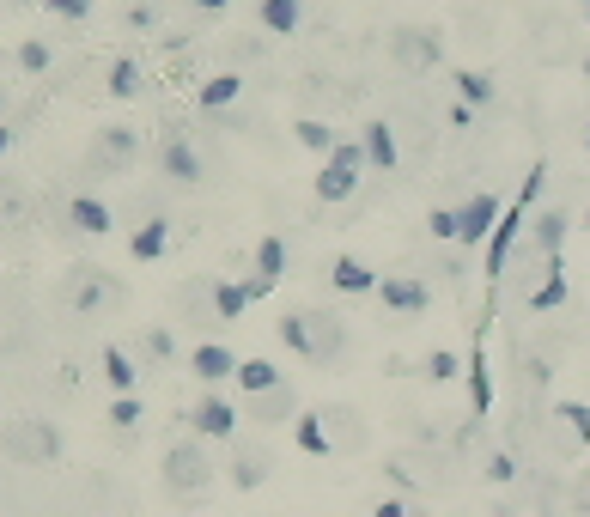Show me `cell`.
Returning a JSON list of instances; mask_svg holds the SVG:
<instances>
[{"label": "cell", "instance_id": "cell-1", "mask_svg": "<svg viewBox=\"0 0 590 517\" xmlns=\"http://www.w3.org/2000/svg\"><path fill=\"white\" fill-rule=\"evenodd\" d=\"M159 481H165V499L201 505L213 493V481H219L213 451L201 445V438H177V445H165V457H159Z\"/></svg>", "mask_w": 590, "mask_h": 517}, {"label": "cell", "instance_id": "cell-2", "mask_svg": "<svg viewBox=\"0 0 590 517\" xmlns=\"http://www.w3.org/2000/svg\"><path fill=\"white\" fill-rule=\"evenodd\" d=\"M280 341L299 353L305 365H335L347 353V329L329 311H286L280 317Z\"/></svg>", "mask_w": 590, "mask_h": 517}, {"label": "cell", "instance_id": "cell-3", "mask_svg": "<svg viewBox=\"0 0 590 517\" xmlns=\"http://www.w3.org/2000/svg\"><path fill=\"white\" fill-rule=\"evenodd\" d=\"M0 451H7L19 469H55L67 445H61L55 420H37V414H31V420H13L7 432H0Z\"/></svg>", "mask_w": 590, "mask_h": 517}, {"label": "cell", "instance_id": "cell-4", "mask_svg": "<svg viewBox=\"0 0 590 517\" xmlns=\"http://www.w3.org/2000/svg\"><path fill=\"white\" fill-rule=\"evenodd\" d=\"M238 420H244L238 402H226L219 390H207V396L189 408V438H201V445H232V438H238Z\"/></svg>", "mask_w": 590, "mask_h": 517}, {"label": "cell", "instance_id": "cell-5", "mask_svg": "<svg viewBox=\"0 0 590 517\" xmlns=\"http://www.w3.org/2000/svg\"><path fill=\"white\" fill-rule=\"evenodd\" d=\"M493 226H499V195H487V189H481V195H469V201L457 207V244H469V250L481 244V250H487Z\"/></svg>", "mask_w": 590, "mask_h": 517}, {"label": "cell", "instance_id": "cell-6", "mask_svg": "<svg viewBox=\"0 0 590 517\" xmlns=\"http://www.w3.org/2000/svg\"><path fill=\"white\" fill-rule=\"evenodd\" d=\"M378 299H384V311H396V317H420V311L432 305V286H426L420 274H384Z\"/></svg>", "mask_w": 590, "mask_h": 517}, {"label": "cell", "instance_id": "cell-7", "mask_svg": "<svg viewBox=\"0 0 590 517\" xmlns=\"http://www.w3.org/2000/svg\"><path fill=\"white\" fill-rule=\"evenodd\" d=\"M159 177H171V183H183V189L201 183V153H195L183 134H165V140H159Z\"/></svg>", "mask_w": 590, "mask_h": 517}, {"label": "cell", "instance_id": "cell-8", "mask_svg": "<svg viewBox=\"0 0 590 517\" xmlns=\"http://www.w3.org/2000/svg\"><path fill=\"white\" fill-rule=\"evenodd\" d=\"M238 365H244V359H238L226 341H201V347L189 353V372H195L207 390H213V384H226V378H238Z\"/></svg>", "mask_w": 590, "mask_h": 517}, {"label": "cell", "instance_id": "cell-9", "mask_svg": "<svg viewBox=\"0 0 590 517\" xmlns=\"http://www.w3.org/2000/svg\"><path fill=\"white\" fill-rule=\"evenodd\" d=\"M256 426H292L305 408H299V390L292 384H280V390H262V396H250V408H244Z\"/></svg>", "mask_w": 590, "mask_h": 517}, {"label": "cell", "instance_id": "cell-10", "mask_svg": "<svg viewBox=\"0 0 590 517\" xmlns=\"http://www.w3.org/2000/svg\"><path fill=\"white\" fill-rule=\"evenodd\" d=\"M280 274H286V238L268 232V238L256 244V274L244 280V286H250V299H268V292L280 286Z\"/></svg>", "mask_w": 590, "mask_h": 517}, {"label": "cell", "instance_id": "cell-11", "mask_svg": "<svg viewBox=\"0 0 590 517\" xmlns=\"http://www.w3.org/2000/svg\"><path fill=\"white\" fill-rule=\"evenodd\" d=\"M67 226L86 232V238H110V232H116V213H110V201H98V195H67Z\"/></svg>", "mask_w": 590, "mask_h": 517}, {"label": "cell", "instance_id": "cell-12", "mask_svg": "<svg viewBox=\"0 0 590 517\" xmlns=\"http://www.w3.org/2000/svg\"><path fill=\"white\" fill-rule=\"evenodd\" d=\"M61 299H67L73 311H98V305L110 299V274H104V268H73L67 286H61Z\"/></svg>", "mask_w": 590, "mask_h": 517}, {"label": "cell", "instance_id": "cell-13", "mask_svg": "<svg viewBox=\"0 0 590 517\" xmlns=\"http://www.w3.org/2000/svg\"><path fill=\"white\" fill-rule=\"evenodd\" d=\"M329 286H335V292H347V299H365V292H378L384 280H378V268H372V262H359V256H335Z\"/></svg>", "mask_w": 590, "mask_h": 517}, {"label": "cell", "instance_id": "cell-14", "mask_svg": "<svg viewBox=\"0 0 590 517\" xmlns=\"http://www.w3.org/2000/svg\"><path fill=\"white\" fill-rule=\"evenodd\" d=\"M292 438H299V451H305V457H317V463H329V457H335V438H329L323 408H305L299 420H292Z\"/></svg>", "mask_w": 590, "mask_h": 517}, {"label": "cell", "instance_id": "cell-15", "mask_svg": "<svg viewBox=\"0 0 590 517\" xmlns=\"http://www.w3.org/2000/svg\"><path fill=\"white\" fill-rule=\"evenodd\" d=\"M311 195H317L323 207H341V201H353V195H359V171H347V165H335V159H323V171H317V183H311Z\"/></svg>", "mask_w": 590, "mask_h": 517}, {"label": "cell", "instance_id": "cell-16", "mask_svg": "<svg viewBox=\"0 0 590 517\" xmlns=\"http://www.w3.org/2000/svg\"><path fill=\"white\" fill-rule=\"evenodd\" d=\"M256 25L268 37H292L305 25V0H256Z\"/></svg>", "mask_w": 590, "mask_h": 517}, {"label": "cell", "instance_id": "cell-17", "mask_svg": "<svg viewBox=\"0 0 590 517\" xmlns=\"http://www.w3.org/2000/svg\"><path fill=\"white\" fill-rule=\"evenodd\" d=\"M134 153H140L134 128H104V134H98V146H92V165H116V171H128V165H134Z\"/></svg>", "mask_w": 590, "mask_h": 517}, {"label": "cell", "instance_id": "cell-18", "mask_svg": "<svg viewBox=\"0 0 590 517\" xmlns=\"http://www.w3.org/2000/svg\"><path fill=\"white\" fill-rule=\"evenodd\" d=\"M365 159H372V171H396L402 165V153H396V128L390 122H365Z\"/></svg>", "mask_w": 590, "mask_h": 517}, {"label": "cell", "instance_id": "cell-19", "mask_svg": "<svg viewBox=\"0 0 590 517\" xmlns=\"http://www.w3.org/2000/svg\"><path fill=\"white\" fill-rule=\"evenodd\" d=\"M232 384H238L244 396H262V390H280V384H286V372H280L274 359H262V353H256V359H244V365H238V378H232Z\"/></svg>", "mask_w": 590, "mask_h": 517}, {"label": "cell", "instance_id": "cell-20", "mask_svg": "<svg viewBox=\"0 0 590 517\" xmlns=\"http://www.w3.org/2000/svg\"><path fill=\"white\" fill-rule=\"evenodd\" d=\"M104 384H110V396H134L140 365H134V353H128V347H104Z\"/></svg>", "mask_w": 590, "mask_h": 517}, {"label": "cell", "instance_id": "cell-21", "mask_svg": "<svg viewBox=\"0 0 590 517\" xmlns=\"http://www.w3.org/2000/svg\"><path fill=\"white\" fill-rule=\"evenodd\" d=\"M268 475H274V457H268V451H238V457H232V475H226V481H232L238 493H256V487H262Z\"/></svg>", "mask_w": 590, "mask_h": 517}, {"label": "cell", "instance_id": "cell-22", "mask_svg": "<svg viewBox=\"0 0 590 517\" xmlns=\"http://www.w3.org/2000/svg\"><path fill=\"white\" fill-rule=\"evenodd\" d=\"M171 250V226L165 219H146V226H134V238H128V256L134 262H159Z\"/></svg>", "mask_w": 590, "mask_h": 517}, {"label": "cell", "instance_id": "cell-23", "mask_svg": "<svg viewBox=\"0 0 590 517\" xmlns=\"http://www.w3.org/2000/svg\"><path fill=\"white\" fill-rule=\"evenodd\" d=\"M463 372H469V408H475V414H487V408H493V372H487V341H475V353H469V365H463Z\"/></svg>", "mask_w": 590, "mask_h": 517}, {"label": "cell", "instance_id": "cell-24", "mask_svg": "<svg viewBox=\"0 0 590 517\" xmlns=\"http://www.w3.org/2000/svg\"><path fill=\"white\" fill-rule=\"evenodd\" d=\"M238 98H244V73H213V80H201V92H195L201 110H226Z\"/></svg>", "mask_w": 590, "mask_h": 517}, {"label": "cell", "instance_id": "cell-25", "mask_svg": "<svg viewBox=\"0 0 590 517\" xmlns=\"http://www.w3.org/2000/svg\"><path fill=\"white\" fill-rule=\"evenodd\" d=\"M323 420H329V438H335V457H347V451L365 445V426H359L353 408H323Z\"/></svg>", "mask_w": 590, "mask_h": 517}, {"label": "cell", "instance_id": "cell-26", "mask_svg": "<svg viewBox=\"0 0 590 517\" xmlns=\"http://www.w3.org/2000/svg\"><path fill=\"white\" fill-rule=\"evenodd\" d=\"M250 305H256V299H250L244 280H213V311H219V323H238Z\"/></svg>", "mask_w": 590, "mask_h": 517}, {"label": "cell", "instance_id": "cell-27", "mask_svg": "<svg viewBox=\"0 0 590 517\" xmlns=\"http://www.w3.org/2000/svg\"><path fill=\"white\" fill-rule=\"evenodd\" d=\"M566 292H572V286H566V274H560V256H548V280L530 292V311H560Z\"/></svg>", "mask_w": 590, "mask_h": 517}, {"label": "cell", "instance_id": "cell-28", "mask_svg": "<svg viewBox=\"0 0 590 517\" xmlns=\"http://www.w3.org/2000/svg\"><path fill=\"white\" fill-rule=\"evenodd\" d=\"M292 140H299L305 153H323V159L335 153V128H329V122H317V116H305V122H292Z\"/></svg>", "mask_w": 590, "mask_h": 517}, {"label": "cell", "instance_id": "cell-29", "mask_svg": "<svg viewBox=\"0 0 590 517\" xmlns=\"http://www.w3.org/2000/svg\"><path fill=\"white\" fill-rule=\"evenodd\" d=\"M396 61L426 67V61H438V43H432V37H420V31H402V37H396Z\"/></svg>", "mask_w": 590, "mask_h": 517}, {"label": "cell", "instance_id": "cell-30", "mask_svg": "<svg viewBox=\"0 0 590 517\" xmlns=\"http://www.w3.org/2000/svg\"><path fill=\"white\" fill-rule=\"evenodd\" d=\"M457 98L463 104H493V80L481 67H457Z\"/></svg>", "mask_w": 590, "mask_h": 517}, {"label": "cell", "instance_id": "cell-31", "mask_svg": "<svg viewBox=\"0 0 590 517\" xmlns=\"http://www.w3.org/2000/svg\"><path fill=\"white\" fill-rule=\"evenodd\" d=\"M536 244H542L548 256H560V244H566V213H542V219H536Z\"/></svg>", "mask_w": 590, "mask_h": 517}, {"label": "cell", "instance_id": "cell-32", "mask_svg": "<svg viewBox=\"0 0 590 517\" xmlns=\"http://www.w3.org/2000/svg\"><path fill=\"white\" fill-rule=\"evenodd\" d=\"M140 353H146V359H159V365H165V359H177V335L153 323V329H146V335H140Z\"/></svg>", "mask_w": 590, "mask_h": 517}, {"label": "cell", "instance_id": "cell-33", "mask_svg": "<svg viewBox=\"0 0 590 517\" xmlns=\"http://www.w3.org/2000/svg\"><path fill=\"white\" fill-rule=\"evenodd\" d=\"M140 92V67L134 61H110V98H134Z\"/></svg>", "mask_w": 590, "mask_h": 517}, {"label": "cell", "instance_id": "cell-34", "mask_svg": "<svg viewBox=\"0 0 590 517\" xmlns=\"http://www.w3.org/2000/svg\"><path fill=\"white\" fill-rule=\"evenodd\" d=\"M457 372H463V365H457V353H451V347H438V353H426V378H432V384H451Z\"/></svg>", "mask_w": 590, "mask_h": 517}, {"label": "cell", "instance_id": "cell-35", "mask_svg": "<svg viewBox=\"0 0 590 517\" xmlns=\"http://www.w3.org/2000/svg\"><path fill=\"white\" fill-rule=\"evenodd\" d=\"M426 232H432L438 244H457V207H432V213H426Z\"/></svg>", "mask_w": 590, "mask_h": 517}, {"label": "cell", "instance_id": "cell-36", "mask_svg": "<svg viewBox=\"0 0 590 517\" xmlns=\"http://www.w3.org/2000/svg\"><path fill=\"white\" fill-rule=\"evenodd\" d=\"M554 414L572 426V438H578V445H590V408H584V402H560Z\"/></svg>", "mask_w": 590, "mask_h": 517}, {"label": "cell", "instance_id": "cell-37", "mask_svg": "<svg viewBox=\"0 0 590 517\" xmlns=\"http://www.w3.org/2000/svg\"><path fill=\"white\" fill-rule=\"evenodd\" d=\"M49 61H55V55H49V43H37V37H25V43H19V67H25V73H49Z\"/></svg>", "mask_w": 590, "mask_h": 517}, {"label": "cell", "instance_id": "cell-38", "mask_svg": "<svg viewBox=\"0 0 590 517\" xmlns=\"http://www.w3.org/2000/svg\"><path fill=\"white\" fill-rule=\"evenodd\" d=\"M140 420H146L140 396H110V426H140Z\"/></svg>", "mask_w": 590, "mask_h": 517}, {"label": "cell", "instance_id": "cell-39", "mask_svg": "<svg viewBox=\"0 0 590 517\" xmlns=\"http://www.w3.org/2000/svg\"><path fill=\"white\" fill-rule=\"evenodd\" d=\"M335 165H347V171H365L372 159H365V140H335V153H329Z\"/></svg>", "mask_w": 590, "mask_h": 517}, {"label": "cell", "instance_id": "cell-40", "mask_svg": "<svg viewBox=\"0 0 590 517\" xmlns=\"http://www.w3.org/2000/svg\"><path fill=\"white\" fill-rule=\"evenodd\" d=\"M372 517H432V511H426V505H414V499H384Z\"/></svg>", "mask_w": 590, "mask_h": 517}, {"label": "cell", "instance_id": "cell-41", "mask_svg": "<svg viewBox=\"0 0 590 517\" xmlns=\"http://www.w3.org/2000/svg\"><path fill=\"white\" fill-rule=\"evenodd\" d=\"M511 475H518V463H511V457H505V451H499V457H493V463H487V481H511Z\"/></svg>", "mask_w": 590, "mask_h": 517}, {"label": "cell", "instance_id": "cell-42", "mask_svg": "<svg viewBox=\"0 0 590 517\" xmlns=\"http://www.w3.org/2000/svg\"><path fill=\"white\" fill-rule=\"evenodd\" d=\"M469 122H475V104L457 98V104H451V128H469Z\"/></svg>", "mask_w": 590, "mask_h": 517}, {"label": "cell", "instance_id": "cell-43", "mask_svg": "<svg viewBox=\"0 0 590 517\" xmlns=\"http://www.w3.org/2000/svg\"><path fill=\"white\" fill-rule=\"evenodd\" d=\"M189 7H201V13H213V19H219V13L232 7V0H189Z\"/></svg>", "mask_w": 590, "mask_h": 517}, {"label": "cell", "instance_id": "cell-44", "mask_svg": "<svg viewBox=\"0 0 590 517\" xmlns=\"http://www.w3.org/2000/svg\"><path fill=\"white\" fill-rule=\"evenodd\" d=\"M13 134H19L13 122H0V159H7V153H13Z\"/></svg>", "mask_w": 590, "mask_h": 517}, {"label": "cell", "instance_id": "cell-45", "mask_svg": "<svg viewBox=\"0 0 590 517\" xmlns=\"http://www.w3.org/2000/svg\"><path fill=\"white\" fill-rule=\"evenodd\" d=\"M584 153H590V122H584Z\"/></svg>", "mask_w": 590, "mask_h": 517}, {"label": "cell", "instance_id": "cell-46", "mask_svg": "<svg viewBox=\"0 0 590 517\" xmlns=\"http://www.w3.org/2000/svg\"><path fill=\"white\" fill-rule=\"evenodd\" d=\"M73 7H86V13H92V0H73Z\"/></svg>", "mask_w": 590, "mask_h": 517}, {"label": "cell", "instance_id": "cell-47", "mask_svg": "<svg viewBox=\"0 0 590 517\" xmlns=\"http://www.w3.org/2000/svg\"><path fill=\"white\" fill-rule=\"evenodd\" d=\"M584 19H590V0H584Z\"/></svg>", "mask_w": 590, "mask_h": 517}, {"label": "cell", "instance_id": "cell-48", "mask_svg": "<svg viewBox=\"0 0 590 517\" xmlns=\"http://www.w3.org/2000/svg\"><path fill=\"white\" fill-rule=\"evenodd\" d=\"M584 226H590V213H584Z\"/></svg>", "mask_w": 590, "mask_h": 517}, {"label": "cell", "instance_id": "cell-49", "mask_svg": "<svg viewBox=\"0 0 590 517\" xmlns=\"http://www.w3.org/2000/svg\"><path fill=\"white\" fill-rule=\"evenodd\" d=\"M584 73H590V61H584Z\"/></svg>", "mask_w": 590, "mask_h": 517}]
</instances>
